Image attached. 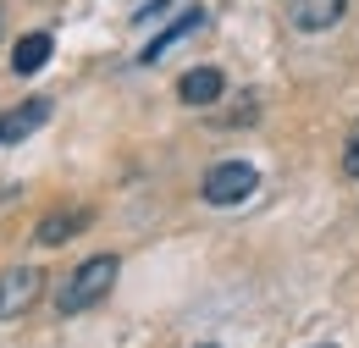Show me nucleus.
Here are the masks:
<instances>
[{"label":"nucleus","mask_w":359,"mask_h":348,"mask_svg":"<svg viewBox=\"0 0 359 348\" xmlns=\"http://www.w3.org/2000/svg\"><path fill=\"white\" fill-rule=\"evenodd\" d=\"M343 177H359V122L348 133V144H343Z\"/></svg>","instance_id":"nucleus-10"},{"label":"nucleus","mask_w":359,"mask_h":348,"mask_svg":"<svg viewBox=\"0 0 359 348\" xmlns=\"http://www.w3.org/2000/svg\"><path fill=\"white\" fill-rule=\"evenodd\" d=\"M199 348H210V343H199Z\"/></svg>","instance_id":"nucleus-11"},{"label":"nucleus","mask_w":359,"mask_h":348,"mask_svg":"<svg viewBox=\"0 0 359 348\" xmlns=\"http://www.w3.org/2000/svg\"><path fill=\"white\" fill-rule=\"evenodd\" d=\"M343 11H348V0H287V22H293L299 34H326V28H337Z\"/></svg>","instance_id":"nucleus-4"},{"label":"nucleus","mask_w":359,"mask_h":348,"mask_svg":"<svg viewBox=\"0 0 359 348\" xmlns=\"http://www.w3.org/2000/svg\"><path fill=\"white\" fill-rule=\"evenodd\" d=\"M320 348H326V343H320Z\"/></svg>","instance_id":"nucleus-12"},{"label":"nucleus","mask_w":359,"mask_h":348,"mask_svg":"<svg viewBox=\"0 0 359 348\" xmlns=\"http://www.w3.org/2000/svg\"><path fill=\"white\" fill-rule=\"evenodd\" d=\"M39 293H45V271H34V265L0 271V321H17L22 309H34Z\"/></svg>","instance_id":"nucleus-3"},{"label":"nucleus","mask_w":359,"mask_h":348,"mask_svg":"<svg viewBox=\"0 0 359 348\" xmlns=\"http://www.w3.org/2000/svg\"><path fill=\"white\" fill-rule=\"evenodd\" d=\"M222 88H226V78L216 72V67H194V72H182L177 100H182V105H216Z\"/></svg>","instance_id":"nucleus-6"},{"label":"nucleus","mask_w":359,"mask_h":348,"mask_svg":"<svg viewBox=\"0 0 359 348\" xmlns=\"http://www.w3.org/2000/svg\"><path fill=\"white\" fill-rule=\"evenodd\" d=\"M199 28H205V11H199V6H188V11H182V17L172 22V28H166V34H161V39H149V44H144V67H149V61H161V55H166L172 44H182L188 34H199Z\"/></svg>","instance_id":"nucleus-7"},{"label":"nucleus","mask_w":359,"mask_h":348,"mask_svg":"<svg viewBox=\"0 0 359 348\" xmlns=\"http://www.w3.org/2000/svg\"><path fill=\"white\" fill-rule=\"evenodd\" d=\"M255 188H260V172H255L249 161H216V166L205 172V188H199V194H205V205H222L226 210V205H243Z\"/></svg>","instance_id":"nucleus-2"},{"label":"nucleus","mask_w":359,"mask_h":348,"mask_svg":"<svg viewBox=\"0 0 359 348\" xmlns=\"http://www.w3.org/2000/svg\"><path fill=\"white\" fill-rule=\"evenodd\" d=\"M50 122V100L45 94H34V100H22L17 111H6L0 116V149H11L17 138H28V133H39Z\"/></svg>","instance_id":"nucleus-5"},{"label":"nucleus","mask_w":359,"mask_h":348,"mask_svg":"<svg viewBox=\"0 0 359 348\" xmlns=\"http://www.w3.org/2000/svg\"><path fill=\"white\" fill-rule=\"evenodd\" d=\"M50 50H55V39H50V34H22V39H17V50H11V72H17V78H34V72L50 61Z\"/></svg>","instance_id":"nucleus-8"},{"label":"nucleus","mask_w":359,"mask_h":348,"mask_svg":"<svg viewBox=\"0 0 359 348\" xmlns=\"http://www.w3.org/2000/svg\"><path fill=\"white\" fill-rule=\"evenodd\" d=\"M78 227H89V210H55V216L39 221V232H34V243H45V249H55V243H67Z\"/></svg>","instance_id":"nucleus-9"},{"label":"nucleus","mask_w":359,"mask_h":348,"mask_svg":"<svg viewBox=\"0 0 359 348\" xmlns=\"http://www.w3.org/2000/svg\"><path fill=\"white\" fill-rule=\"evenodd\" d=\"M116 271H122L116 255H89V260L55 288V315H83V309H94L111 288H116Z\"/></svg>","instance_id":"nucleus-1"}]
</instances>
